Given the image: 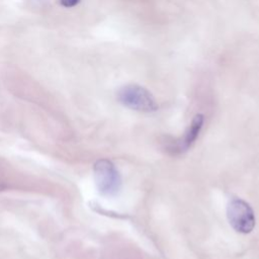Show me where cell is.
<instances>
[{"instance_id": "5b68a950", "label": "cell", "mask_w": 259, "mask_h": 259, "mask_svg": "<svg viewBox=\"0 0 259 259\" xmlns=\"http://www.w3.org/2000/svg\"><path fill=\"white\" fill-rule=\"evenodd\" d=\"M81 0H60L61 4L65 7H74L76 6Z\"/></svg>"}, {"instance_id": "277c9868", "label": "cell", "mask_w": 259, "mask_h": 259, "mask_svg": "<svg viewBox=\"0 0 259 259\" xmlns=\"http://www.w3.org/2000/svg\"><path fill=\"white\" fill-rule=\"evenodd\" d=\"M203 115L202 114H196L193 119L191 120L188 128L186 130L183 139L181 142H179V150L180 151H186L188 150L193 143L196 141L202 125H203Z\"/></svg>"}, {"instance_id": "7a4b0ae2", "label": "cell", "mask_w": 259, "mask_h": 259, "mask_svg": "<svg viewBox=\"0 0 259 259\" xmlns=\"http://www.w3.org/2000/svg\"><path fill=\"white\" fill-rule=\"evenodd\" d=\"M93 176L96 187L102 195L113 196L119 191L121 185L120 175L110 160H97L93 166Z\"/></svg>"}, {"instance_id": "6da1fadb", "label": "cell", "mask_w": 259, "mask_h": 259, "mask_svg": "<svg viewBox=\"0 0 259 259\" xmlns=\"http://www.w3.org/2000/svg\"><path fill=\"white\" fill-rule=\"evenodd\" d=\"M118 101L127 108L141 112H153L158 109V103L152 93L146 88L128 84L117 92Z\"/></svg>"}, {"instance_id": "3957f363", "label": "cell", "mask_w": 259, "mask_h": 259, "mask_svg": "<svg viewBox=\"0 0 259 259\" xmlns=\"http://www.w3.org/2000/svg\"><path fill=\"white\" fill-rule=\"evenodd\" d=\"M227 218L231 227L241 234L251 233L256 224L251 205L241 198L230 200L227 206Z\"/></svg>"}]
</instances>
